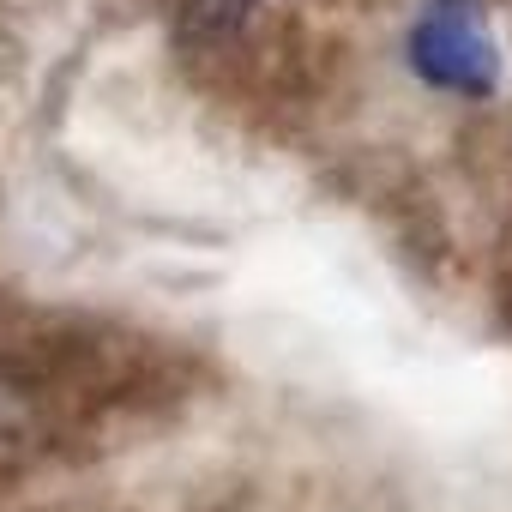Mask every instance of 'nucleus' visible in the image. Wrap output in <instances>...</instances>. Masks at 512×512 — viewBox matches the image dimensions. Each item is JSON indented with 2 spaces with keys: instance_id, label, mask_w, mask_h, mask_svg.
<instances>
[{
  "instance_id": "obj_1",
  "label": "nucleus",
  "mask_w": 512,
  "mask_h": 512,
  "mask_svg": "<svg viewBox=\"0 0 512 512\" xmlns=\"http://www.w3.org/2000/svg\"><path fill=\"white\" fill-rule=\"evenodd\" d=\"M404 67L458 103H488L506 85V43L488 0H422L404 31Z\"/></svg>"
},
{
  "instance_id": "obj_2",
  "label": "nucleus",
  "mask_w": 512,
  "mask_h": 512,
  "mask_svg": "<svg viewBox=\"0 0 512 512\" xmlns=\"http://www.w3.org/2000/svg\"><path fill=\"white\" fill-rule=\"evenodd\" d=\"M260 0H187V13H181V37L193 49H211V43H229Z\"/></svg>"
}]
</instances>
